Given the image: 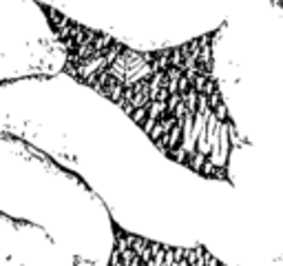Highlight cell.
Listing matches in <instances>:
<instances>
[{
	"label": "cell",
	"mask_w": 283,
	"mask_h": 266,
	"mask_svg": "<svg viewBox=\"0 0 283 266\" xmlns=\"http://www.w3.org/2000/svg\"><path fill=\"white\" fill-rule=\"evenodd\" d=\"M62 54L66 78L115 104L166 160L233 186L230 158L250 146L217 76V44L228 20L186 42L135 49L62 9L31 0Z\"/></svg>",
	"instance_id": "obj_1"
},
{
	"label": "cell",
	"mask_w": 283,
	"mask_h": 266,
	"mask_svg": "<svg viewBox=\"0 0 283 266\" xmlns=\"http://www.w3.org/2000/svg\"><path fill=\"white\" fill-rule=\"evenodd\" d=\"M106 213L113 233V248L106 266H190V246H173L126 231L111 211Z\"/></svg>",
	"instance_id": "obj_2"
},
{
	"label": "cell",
	"mask_w": 283,
	"mask_h": 266,
	"mask_svg": "<svg viewBox=\"0 0 283 266\" xmlns=\"http://www.w3.org/2000/svg\"><path fill=\"white\" fill-rule=\"evenodd\" d=\"M0 220L13 224V226H20V224H31V222H24V220H16V218H11V216H4V213H0Z\"/></svg>",
	"instance_id": "obj_3"
}]
</instances>
